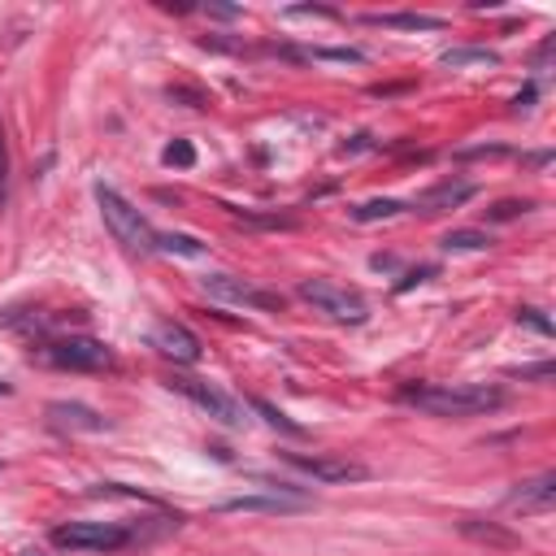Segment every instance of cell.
I'll use <instances>...</instances> for the list:
<instances>
[{
	"mask_svg": "<svg viewBox=\"0 0 556 556\" xmlns=\"http://www.w3.org/2000/svg\"><path fill=\"white\" fill-rule=\"evenodd\" d=\"M400 400L413 404V408H421V413H430V417H478V413L504 408V391L500 387H486V382H465V387H452V382L404 387Z\"/></svg>",
	"mask_w": 556,
	"mask_h": 556,
	"instance_id": "cell-1",
	"label": "cell"
},
{
	"mask_svg": "<svg viewBox=\"0 0 556 556\" xmlns=\"http://www.w3.org/2000/svg\"><path fill=\"white\" fill-rule=\"evenodd\" d=\"M96 204H100V217H104V226L113 230V239L126 248V252H156V230L148 226V217L130 204V200H122L113 187H104V182H96Z\"/></svg>",
	"mask_w": 556,
	"mask_h": 556,
	"instance_id": "cell-2",
	"label": "cell"
},
{
	"mask_svg": "<svg viewBox=\"0 0 556 556\" xmlns=\"http://www.w3.org/2000/svg\"><path fill=\"white\" fill-rule=\"evenodd\" d=\"M30 361L52 365V369H104L113 361V352L100 339H91V334H61V339L35 343Z\"/></svg>",
	"mask_w": 556,
	"mask_h": 556,
	"instance_id": "cell-3",
	"label": "cell"
},
{
	"mask_svg": "<svg viewBox=\"0 0 556 556\" xmlns=\"http://www.w3.org/2000/svg\"><path fill=\"white\" fill-rule=\"evenodd\" d=\"M300 300H308L317 313H326V317L339 321V326H361V321L369 317L365 300H361L352 287H339V282H330V278H304V282H300Z\"/></svg>",
	"mask_w": 556,
	"mask_h": 556,
	"instance_id": "cell-4",
	"label": "cell"
},
{
	"mask_svg": "<svg viewBox=\"0 0 556 556\" xmlns=\"http://www.w3.org/2000/svg\"><path fill=\"white\" fill-rule=\"evenodd\" d=\"M52 543L65 552H117L130 543V530L117 521H65L52 530Z\"/></svg>",
	"mask_w": 556,
	"mask_h": 556,
	"instance_id": "cell-5",
	"label": "cell"
},
{
	"mask_svg": "<svg viewBox=\"0 0 556 556\" xmlns=\"http://www.w3.org/2000/svg\"><path fill=\"white\" fill-rule=\"evenodd\" d=\"M200 287H204L208 300H222V304L269 308V313L282 308V295H278V291H265V287H256V282H248V278H235V274H204Z\"/></svg>",
	"mask_w": 556,
	"mask_h": 556,
	"instance_id": "cell-6",
	"label": "cell"
},
{
	"mask_svg": "<svg viewBox=\"0 0 556 556\" xmlns=\"http://www.w3.org/2000/svg\"><path fill=\"white\" fill-rule=\"evenodd\" d=\"M169 391H178V395H187L195 408H204L213 421H222V426H243L248 417H243V404L235 400V395H226L222 387H213V382H204V378H169Z\"/></svg>",
	"mask_w": 556,
	"mask_h": 556,
	"instance_id": "cell-7",
	"label": "cell"
},
{
	"mask_svg": "<svg viewBox=\"0 0 556 556\" xmlns=\"http://www.w3.org/2000/svg\"><path fill=\"white\" fill-rule=\"evenodd\" d=\"M308 504H313V500H308L304 491L278 482V486H269L265 495H230V500H222L217 508H222V513H304Z\"/></svg>",
	"mask_w": 556,
	"mask_h": 556,
	"instance_id": "cell-8",
	"label": "cell"
},
{
	"mask_svg": "<svg viewBox=\"0 0 556 556\" xmlns=\"http://www.w3.org/2000/svg\"><path fill=\"white\" fill-rule=\"evenodd\" d=\"M148 339H152V348H156L161 356H169L174 365H195V361L204 356V343H200L182 321H156V326L148 330Z\"/></svg>",
	"mask_w": 556,
	"mask_h": 556,
	"instance_id": "cell-9",
	"label": "cell"
},
{
	"mask_svg": "<svg viewBox=\"0 0 556 556\" xmlns=\"http://www.w3.org/2000/svg\"><path fill=\"white\" fill-rule=\"evenodd\" d=\"M287 465L291 469H300V473H308L313 482H361V478H369V469L361 465V460H348V456H287Z\"/></svg>",
	"mask_w": 556,
	"mask_h": 556,
	"instance_id": "cell-10",
	"label": "cell"
},
{
	"mask_svg": "<svg viewBox=\"0 0 556 556\" xmlns=\"http://www.w3.org/2000/svg\"><path fill=\"white\" fill-rule=\"evenodd\" d=\"M48 426L65 430V434H100V430H109V421L96 408L74 404V400H52L48 404Z\"/></svg>",
	"mask_w": 556,
	"mask_h": 556,
	"instance_id": "cell-11",
	"label": "cell"
},
{
	"mask_svg": "<svg viewBox=\"0 0 556 556\" xmlns=\"http://www.w3.org/2000/svg\"><path fill=\"white\" fill-rule=\"evenodd\" d=\"M473 182H439V187H430V191H421L417 200H413V208H421V213H443V208H460L465 200H473Z\"/></svg>",
	"mask_w": 556,
	"mask_h": 556,
	"instance_id": "cell-12",
	"label": "cell"
},
{
	"mask_svg": "<svg viewBox=\"0 0 556 556\" xmlns=\"http://www.w3.org/2000/svg\"><path fill=\"white\" fill-rule=\"evenodd\" d=\"M552 500H556V473H543V478H534V482H521V491L508 495V504H513L517 513H547Z\"/></svg>",
	"mask_w": 556,
	"mask_h": 556,
	"instance_id": "cell-13",
	"label": "cell"
},
{
	"mask_svg": "<svg viewBox=\"0 0 556 556\" xmlns=\"http://www.w3.org/2000/svg\"><path fill=\"white\" fill-rule=\"evenodd\" d=\"M365 22L387 26V30H439L443 26V17H430V13H369Z\"/></svg>",
	"mask_w": 556,
	"mask_h": 556,
	"instance_id": "cell-14",
	"label": "cell"
},
{
	"mask_svg": "<svg viewBox=\"0 0 556 556\" xmlns=\"http://www.w3.org/2000/svg\"><path fill=\"white\" fill-rule=\"evenodd\" d=\"M460 534L473 543H491V547H517V534L495 521H460Z\"/></svg>",
	"mask_w": 556,
	"mask_h": 556,
	"instance_id": "cell-15",
	"label": "cell"
},
{
	"mask_svg": "<svg viewBox=\"0 0 556 556\" xmlns=\"http://www.w3.org/2000/svg\"><path fill=\"white\" fill-rule=\"evenodd\" d=\"M408 204L404 200H391V195H382V200H365V204H352L348 213H352V222H382V217H400Z\"/></svg>",
	"mask_w": 556,
	"mask_h": 556,
	"instance_id": "cell-16",
	"label": "cell"
},
{
	"mask_svg": "<svg viewBox=\"0 0 556 556\" xmlns=\"http://www.w3.org/2000/svg\"><path fill=\"white\" fill-rule=\"evenodd\" d=\"M443 252H486L491 248V235L486 230H447L439 239Z\"/></svg>",
	"mask_w": 556,
	"mask_h": 556,
	"instance_id": "cell-17",
	"label": "cell"
},
{
	"mask_svg": "<svg viewBox=\"0 0 556 556\" xmlns=\"http://www.w3.org/2000/svg\"><path fill=\"white\" fill-rule=\"evenodd\" d=\"M439 65H447V70H460V65H500V56L491 48H452V52L439 56Z\"/></svg>",
	"mask_w": 556,
	"mask_h": 556,
	"instance_id": "cell-18",
	"label": "cell"
},
{
	"mask_svg": "<svg viewBox=\"0 0 556 556\" xmlns=\"http://www.w3.org/2000/svg\"><path fill=\"white\" fill-rule=\"evenodd\" d=\"M156 252H169V256H204V243L191 239V235H156Z\"/></svg>",
	"mask_w": 556,
	"mask_h": 556,
	"instance_id": "cell-19",
	"label": "cell"
},
{
	"mask_svg": "<svg viewBox=\"0 0 556 556\" xmlns=\"http://www.w3.org/2000/svg\"><path fill=\"white\" fill-rule=\"evenodd\" d=\"M252 404V413H261L265 417V426H274V430H282V434H300V426L287 417V413H278L269 400H248Z\"/></svg>",
	"mask_w": 556,
	"mask_h": 556,
	"instance_id": "cell-20",
	"label": "cell"
},
{
	"mask_svg": "<svg viewBox=\"0 0 556 556\" xmlns=\"http://www.w3.org/2000/svg\"><path fill=\"white\" fill-rule=\"evenodd\" d=\"M161 161H165V165H174V169H191V165H195V148H191L187 139H174V143H165Z\"/></svg>",
	"mask_w": 556,
	"mask_h": 556,
	"instance_id": "cell-21",
	"label": "cell"
},
{
	"mask_svg": "<svg viewBox=\"0 0 556 556\" xmlns=\"http://www.w3.org/2000/svg\"><path fill=\"white\" fill-rule=\"evenodd\" d=\"M534 208V200H495L491 208H486V222H513V217H521V213H530Z\"/></svg>",
	"mask_w": 556,
	"mask_h": 556,
	"instance_id": "cell-22",
	"label": "cell"
},
{
	"mask_svg": "<svg viewBox=\"0 0 556 556\" xmlns=\"http://www.w3.org/2000/svg\"><path fill=\"white\" fill-rule=\"evenodd\" d=\"M308 56H313V61H339V65H361V61H365L356 48H313Z\"/></svg>",
	"mask_w": 556,
	"mask_h": 556,
	"instance_id": "cell-23",
	"label": "cell"
},
{
	"mask_svg": "<svg viewBox=\"0 0 556 556\" xmlns=\"http://www.w3.org/2000/svg\"><path fill=\"white\" fill-rule=\"evenodd\" d=\"M513 378H534V382H552V374H556V365L552 361H543V365H521V369H508Z\"/></svg>",
	"mask_w": 556,
	"mask_h": 556,
	"instance_id": "cell-24",
	"label": "cell"
},
{
	"mask_svg": "<svg viewBox=\"0 0 556 556\" xmlns=\"http://www.w3.org/2000/svg\"><path fill=\"white\" fill-rule=\"evenodd\" d=\"M517 321L530 326V330H539V334H552V321H547L539 308H517Z\"/></svg>",
	"mask_w": 556,
	"mask_h": 556,
	"instance_id": "cell-25",
	"label": "cell"
},
{
	"mask_svg": "<svg viewBox=\"0 0 556 556\" xmlns=\"http://www.w3.org/2000/svg\"><path fill=\"white\" fill-rule=\"evenodd\" d=\"M426 278H434V265H421V269H408L400 282H395V291H408V287H417V282H426Z\"/></svg>",
	"mask_w": 556,
	"mask_h": 556,
	"instance_id": "cell-26",
	"label": "cell"
},
{
	"mask_svg": "<svg viewBox=\"0 0 556 556\" xmlns=\"http://www.w3.org/2000/svg\"><path fill=\"white\" fill-rule=\"evenodd\" d=\"M9 195V139H4V126H0V200Z\"/></svg>",
	"mask_w": 556,
	"mask_h": 556,
	"instance_id": "cell-27",
	"label": "cell"
},
{
	"mask_svg": "<svg viewBox=\"0 0 556 556\" xmlns=\"http://www.w3.org/2000/svg\"><path fill=\"white\" fill-rule=\"evenodd\" d=\"M530 104H534V87H526V91L513 100V109H517V113H521V109H530Z\"/></svg>",
	"mask_w": 556,
	"mask_h": 556,
	"instance_id": "cell-28",
	"label": "cell"
},
{
	"mask_svg": "<svg viewBox=\"0 0 556 556\" xmlns=\"http://www.w3.org/2000/svg\"><path fill=\"white\" fill-rule=\"evenodd\" d=\"M208 13H213V17H235L239 9H230V4H208Z\"/></svg>",
	"mask_w": 556,
	"mask_h": 556,
	"instance_id": "cell-29",
	"label": "cell"
},
{
	"mask_svg": "<svg viewBox=\"0 0 556 556\" xmlns=\"http://www.w3.org/2000/svg\"><path fill=\"white\" fill-rule=\"evenodd\" d=\"M547 161H552V152H530L526 156V165H547Z\"/></svg>",
	"mask_w": 556,
	"mask_h": 556,
	"instance_id": "cell-30",
	"label": "cell"
},
{
	"mask_svg": "<svg viewBox=\"0 0 556 556\" xmlns=\"http://www.w3.org/2000/svg\"><path fill=\"white\" fill-rule=\"evenodd\" d=\"M0 395H9V382H0Z\"/></svg>",
	"mask_w": 556,
	"mask_h": 556,
	"instance_id": "cell-31",
	"label": "cell"
}]
</instances>
